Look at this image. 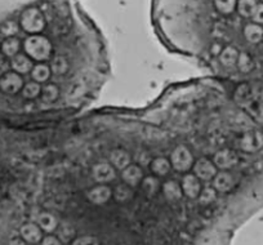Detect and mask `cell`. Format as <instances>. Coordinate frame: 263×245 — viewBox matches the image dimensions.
<instances>
[{
    "label": "cell",
    "mask_w": 263,
    "mask_h": 245,
    "mask_svg": "<svg viewBox=\"0 0 263 245\" xmlns=\"http://www.w3.org/2000/svg\"><path fill=\"white\" fill-rule=\"evenodd\" d=\"M234 177L229 172H219L213 178V187L218 193H227L234 187Z\"/></svg>",
    "instance_id": "14"
},
{
    "label": "cell",
    "mask_w": 263,
    "mask_h": 245,
    "mask_svg": "<svg viewBox=\"0 0 263 245\" xmlns=\"http://www.w3.org/2000/svg\"><path fill=\"white\" fill-rule=\"evenodd\" d=\"M92 176L93 179L101 185L103 183H107V182H111L115 179L116 173H115V169L111 164L107 163H100V164H96L92 169Z\"/></svg>",
    "instance_id": "6"
},
{
    "label": "cell",
    "mask_w": 263,
    "mask_h": 245,
    "mask_svg": "<svg viewBox=\"0 0 263 245\" xmlns=\"http://www.w3.org/2000/svg\"><path fill=\"white\" fill-rule=\"evenodd\" d=\"M11 65L13 71L18 72L20 75L29 74V72H31L32 67H34L31 58L26 54H22V53H18V54H16L12 58Z\"/></svg>",
    "instance_id": "13"
},
{
    "label": "cell",
    "mask_w": 263,
    "mask_h": 245,
    "mask_svg": "<svg viewBox=\"0 0 263 245\" xmlns=\"http://www.w3.org/2000/svg\"><path fill=\"white\" fill-rule=\"evenodd\" d=\"M263 145V137L260 133L258 132H249L247 135L242 136L241 141H240V146L244 151L248 153H253L262 147Z\"/></svg>",
    "instance_id": "12"
},
{
    "label": "cell",
    "mask_w": 263,
    "mask_h": 245,
    "mask_svg": "<svg viewBox=\"0 0 263 245\" xmlns=\"http://www.w3.org/2000/svg\"><path fill=\"white\" fill-rule=\"evenodd\" d=\"M17 31H18V24L14 21L4 22L3 26L0 27V32L7 37L13 36L14 34H17Z\"/></svg>",
    "instance_id": "32"
},
{
    "label": "cell",
    "mask_w": 263,
    "mask_h": 245,
    "mask_svg": "<svg viewBox=\"0 0 263 245\" xmlns=\"http://www.w3.org/2000/svg\"><path fill=\"white\" fill-rule=\"evenodd\" d=\"M24 88V79L16 71L6 72L0 77V90L6 95H17Z\"/></svg>",
    "instance_id": "4"
},
{
    "label": "cell",
    "mask_w": 263,
    "mask_h": 245,
    "mask_svg": "<svg viewBox=\"0 0 263 245\" xmlns=\"http://www.w3.org/2000/svg\"><path fill=\"white\" fill-rule=\"evenodd\" d=\"M239 159L237 155L232 150L224 148V150H219L218 153L214 155V165L219 169H230L234 165H236Z\"/></svg>",
    "instance_id": "8"
},
{
    "label": "cell",
    "mask_w": 263,
    "mask_h": 245,
    "mask_svg": "<svg viewBox=\"0 0 263 245\" xmlns=\"http://www.w3.org/2000/svg\"><path fill=\"white\" fill-rule=\"evenodd\" d=\"M58 95H60V89H58L57 85L54 84H47L42 89L43 101L47 103L54 102V101L58 98Z\"/></svg>",
    "instance_id": "28"
},
{
    "label": "cell",
    "mask_w": 263,
    "mask_h": 245,
    "mask_svg": "<svg viewBox=\"0 0 263 245\" xmlns=\"http://www.w3.org/2000/svg\"><path fill=\"white\" fill-rule=\"evenodd\" d=\"M50 67L45 64H37L32 67L31 70V78L34 82L37 83H44L49 79L50 75Z\"/></svg>",
    "instance_id": "23"
},
{
    "label": "cell",
    "mask_w": 263,
    "mask_h": 245,
    "mask_svg": "<svg viewBox=\"0 0 263 245\" xmlns=\"http://www.w3.org/2000/svg\"><path fill=\"white\" fill-rule=\"evenodd\" d=\"M20 48H21V42L17 37L11 36L7 37L3 43H2V52L6 57L13 58L14 55L20 53Z\"/></svg>",
    "instance_id": "20"
},
{
    "label": "cell",
    "mask_w": 263,
    "mask_h": 245,
    "mask_svg": "<svg viewBox=\"0 0 263 245\" xmlns=\"http://www.w3.org/2000/svg\"><path fill=\"white\" fill-rule=\"evenodd\" d=\"M181 187L182 191L184 193V195L189 196L190 199L197 198L201 191L200 179L197 178L195 174H186V176L183 177Z\"/></svg>",
    "instance_id": "10"
},
{
    "label": "cell",
    "mask_w": 263,
    "mask_h": 245,
    "mask_svg": "<svg viewBox=\"0 0 263 245\" xmlns=\"http://www.w3.org/2000/svg\"><path fill=\"white\" fill-rule=\"evenodd\" d=\"M163 191H164V195L168 200L171 201H177L182 198L183 195V191H182V187L178 185V182L173 181H166L165 183L163 185Z\"/></svg>",
    "instance_id": "18"
},
{
    "label": "cell",
    "mask_w": 263,
    "mask_h": 245,
    "mask_svg": "<svg viewBox=\"0 0 263 245\" xmlns=\"http://www.w3.org/2000/svg\"><path fill=\"white\" fill-rule=\"evenodd\" d=\"M121 177H123L126 185L130 186V187H135V186H138L142 182L143 172L138 165H130L129 164L125 169H123Z\"/></svg>",
    "instance_id": "11"
},
{
    "label": "cell",
    "mask_w": 263,
    "mask_h": 245,
    "mask_svg": "<svg viewBox=\"0 0 263 245\" xmlns=\"http://www.w3.org/2000/svg\"><path fill=\"white\" fill-rule=\"evenodd\" d=\"M20 25L26 32L31 35H36L44 30L45 20L42 12L37 8H27L21 14Z\"/></svg>",
    "instance_id": "2"
},
{
    "label": "cell",
    "mask_w": 263,
    "mask_h": 245,
    "mask_svg": "<svg viewBox=\"0 0 263 245\" xmlns=\"http://www.w3.org/2000/svg\"><path fill=\"white\" fill-rule=\"evenodd\" d=\"M110 161L112 164V166L123 171V169H125L130 164V156H129V154L126 151L121 150V148H116V150L111 151Z\"/></svg>",
    "instance_id": "15"
},
{
    "label": "cell",
    "mask_w": 263,
    "mask_h": 245,
    "mask_svg": "<svg viewBox=\"0 0 263 245\" xmlns=\"http://www.w3.org/2000/svg\"><path fill=\"white\" fill-rule=\"evenodd\" d=\"M42 245H61V241L54 236H47L42 240Z\"/></svg>",
    "instance_id": "35"
},
{
    "label": "cell",
    "mask_w": 263,
    "mask_h": 245,
    "mask_svg": "<svg viewBox=\"0 0 263 245\" xmlns=\"http://www.w3.org/2000/svg\"><path fill=\"white\" fill-rule=\"evenodd\" d=\"M24 48L26 54L31 60L39 61V62L48 60L52 53V44L47 37L42 35H31L27 37L24 43Z\"/></svg>",
    "instance_id": "1"
},
{
    "label": "cell",
    "mask_w": 263,
    "mask_h": 245,
    "mask_svg": "<svg viewBox=\"0 0 263 245\" xmlns=\"http://www.w3.org/2000/svg\"><path fill=\"white\" fill-rule=\"evenodd\" d=\"M194 172L195 176L200 181H212V179L216 177L217 174V166L214 165L213 161H211L209 159L201 158L194 164Z\"/></svg>",
    "instance_id": "5"
},
{
    "label": "cell",
    "mask_w": 263,
    "mask_h": 245,
    "mask_svg": "<svg viewBox=\"0 0 263 245\" xmlns=\"http://www.w3.org/2000/svg\"><path fill=\"white\" fill-rule=\"evenodd\" d=\"M262 2H263V0H262Z\"/></svg>",
    "instance_id": "39"
},
{
    "label": "cell",
    "mask_w": 263,
    "mask_h": 245,
    "mask_svg": "<svg viewBox=\"0 0 263 245\" xmlns=\"http://www.w3.org/2000/svg\"><path fill=\"white\" fill-rule=\"evenodd\" d=\"M138 245H142V244H138Z\"/></svg>",
    "instance_id": "38"
},
{
    "label": "cell",
    "mask_w": 263,
    "mask_h": 245,
    "mask_svg": "<svg viewBox=\"0 0 263 245\" xmlns=\"http://www.w3.org/2000/svg\"><path fill=\"white\" fill-rule=\"evenodd\" d=\"M37 224L45 232H53L58 226V221L52 213L43 212L37 216Z\"/></svg>",
    "instance_id": "19"
},
{
    "label": "cell",
    "mask_w": 263,
    "mask_h": 245,
    "mask_svg": "<svg viewBox=\"0 0 263 245\" xmlns=\"http://www.w3.org/2000/svg\"><path fill=\"white\" fill-rule=\"evenodd\" d=\"M0 49H2V43H0Z\"/></svg>",
    "instance_id": "37"
},
{
    "label": "cell",
    "mask_w": 263,
    "mask_h": 245,
    "mask_svg": "<svg viewBox=\"0 0 263 245\" xmlns=\"http://www.w3.org/2000/svg\"><path fill=\"white\" fill-rule=\"evenodd\" d=\"M237 0H214V6L217 11L222 14H231L235 11Z\"/></svg>",
    "instance_id": "27"
},
{
    "label": "cell",
    "mask_w": 263,
    "mask_h": 245,
    "mask_svg": "<svg viewBox=\"0 0 263 245\" xmlns=\"http://www.w3.org/2000/svg\"><path fill=\"white\" fill-rule=\"evenodd\" d=\"M72 245H100L98 244V240L93 236H83L78 237Z\"/></svg>",
    "instance_id": "33"
},
{
    "label": "cell",
    "mask_w": 263,
    "mask_h": 245,
    "mask_svg": "<svg viewBox=\"0 0 263 245\" xmlns=\"http://www.w3.org/2000/svg\"><path fill=\"white\" fill-rule=\"evenodd\" d=\"M20 234H21L22 240L25 242H29V244H37L43 240L42 229L39 227V224L34 223V222L22 224Z\"/></svg>",
    "instance_id": "7"
},
{
    "label": "cell",
    "mask_w": 263,
    "mask_h": 245,
    "mask_svg": "<svg viewBox=\"0 0 263 245\" xmlns=\"http://www.w3.org/2000/svg\"><path fill=\"white\" fill-rule=\"evenodd\" d=\"M21 92L22 97L26 98V100H35L36 97H39V95H42V87H40V83L31 82L24 85Z\"/></svg>",
    "instance_id": "24"
},
{
    "label": "cell",
    "mask_w": 263,
    "mask_h": 245,
    "mask_svg": "<svg viewBox=\"0 0 263 245\" xmlns=\"http://www.w3.org/2000/svg\"><path fill=\"white\" fill-rule=\"evenodd\" d=\"M171 164L172 166L178 172L189 171V169L192 166V164H194V159H192L191 151L183 145L176 147L173 153H172Z\"/></svg>",
    "instance_id": "3"
},
{
    "label": "cell",
    "mask_w": 263,
    "mask_h": 245,
    "mask_svg": "<svg viewBox=\"0 0 263 245\" xmlns=\"http://www.w3.org/2000/svg\"><path fill=\"white\" fill-rule=\"evenodd\" d=\"M237 58H239V52L231 45L223 48L219 53V61L224 67H234L237 64Z\"/></svg>",
    "instance_id": "17"
},
{
    "label": "cell",
    "mask_w": 263,
    "mask_h": 245,
    "mask_svg": "<svg viewBox=\"0 0 263 245\" xmlns=\"http://www.w3.org/2000/svg\"><path fill=\"white\" fill-rule=\"evenodd\" d=\"M69 69V65H67V61L62 55H57L55 58H53L52 62H50V71L54 72V74L62 75L65 74Z\"/></svg>",
    "instance_id": "26"
},
{
    "label": "cell",
    "mask_w": 263,
    "mask_h": 245,
    "mask_svg": "<svg viewBox=\"0 0 263 245\" xmlns=\"http://www.w3.org/2000/svg\"><path fill=\"white\" fill-rule=\"evenodd\" d=\"M237 67L241 70L242 72H248L253 69V61L250 58V55L248 53L242 52L239 54V58H237Z\"/></svg>",
    "instance_id": "31"
},
{
    "label": "cell",
    "mask_w": 263,
    "mask_h": 245,
    "mask_svg": "<svg viewBox=\"0 0 263 245\" xmlns=\"http://www.w3.org/2000/svg\"><path fill=\"white\" fill-rule=\"evenodd\" d=\"M112 196V191L110 187L105 185L96 186V187L90 189L87 193V198L90 203L96 204V205H102V204L107 203Z\"/></svg>",
    "instance_id": "9"
},
{
    "label": "cell",
    "mask_w": 263,
    "mask_h": 245,
    "mask_svg": "<svg viewBox=\"0 0 263 245\" xmlns=\"http://www.w3.org/2000/svg\"><path fill=\"white\" fill-rule=\"evenodd\" d=\"M9 245H26V244H25L24 240H21V239H14V240H12L11 244H9Z\"/></svg>",
    "instance_id": "36"
},
{
    "label": "cell",
    "mask_w": 263,
    "mask_h": 245,
    "mask_svg": "<svg viewBox=\"0 0 263 245\" xmlns=\"http://www.w3.org/2000/svg\"><path fill=\"white\" fill-rule=\"evenodd\" d=\"M257 2L255 0H239L236 4L237 12L244 18H252L257 9Z\"/></svg>",
    "instance_id": "21"
},
{
    "label": "cell",
    "mask_w": 263,
    "mask_h": 245,
    "mask_svg": "<svg viewBox=\"0 0 263 245\" xmlns=\"http://www.w3.org/2000/svg\"><path fill=\"white\" fill-rule=\"evenodd\" d=\"M172 168L171 161L166 160L165 158H156L151 161V171L156 176H166Z\"/></svg>",
    "instance_id": "22"
},
{
    "label": "cell",
    "mask_w": 263,
    "mask_h": 245,
    "mask_svg": "<svg viewBox=\"0 0 263 245\" xmlns=\"http://www.w3.org/2000/svg\"><path fill=\"white\" fill-rule=\"evenodd\" d=\"M253 21L258 25H263V3L258 4L257 9H255L254 14H253Z\"/></svg>",
    "instance_id": "34"
},
{
    "label": "cell",
    "mask_w": 263,
    "mask_h": 245,
    "mask_svg": "<svg viewBox=\"0 0 263 245\" xmlns=\"http://www.w3.org/2000/svg\"><path fill=\"white\" fill-rule=\"evenodd\" d=\"M199 203L201 205H209V204L213 203L217 198V193H216V189L214 187H205L204 190L200 191L199 194Z\"/></svg>",
    "instance_id": "29"
},
{
    "label": "cell",
    "mask_w": 263,
    "mask_h": 245,
    "mask_svg": "<svg viewBox=\"0 0 263 245\" xmlns=\"http://www.w3.org/2000/svg\"><path fill=\"white\" fill-rule=\"evenodd\" d=\"M112 195H114V198H115V200L120 201V203H124V201L129 200L133 194H132L130 186H128L125 183V185L118 186V187L115 189V191L112 193Z\"/></svg>",
    "instance_id": "30"
},
{
    "label": "cell",
    "mask_w": 263,
    "mask_h": 245,
    "mask_svg": "<svg viewBox=\"0 0 263 245\" xmlns=\"http://www.w3.org/2000/svg\"><path fill=\"white\" fill-rule=\"evenodd\" d=\"M244 36L249 43L257 44V43L262 42L263 39V27L260 25L255 24V22L245 25Z\"/></svg>",
    "instance_id": "16"
},
{
    "label": "cell",
    "mask_w": 263,
    "mask_h": 245,
    "mask_svg": "<svg viewBox=\"0 0 263 245\" xmlns=\"http://www.w3.org/2000/svg\"><path fill=\"white\" fill-rule=\"evenodd\" d=\"M142 187L148 196H153L158 193L160 187V182L156 177H146L142 179Z\"/></svg>",
    "instance_id": "25"
}]
</instances>
